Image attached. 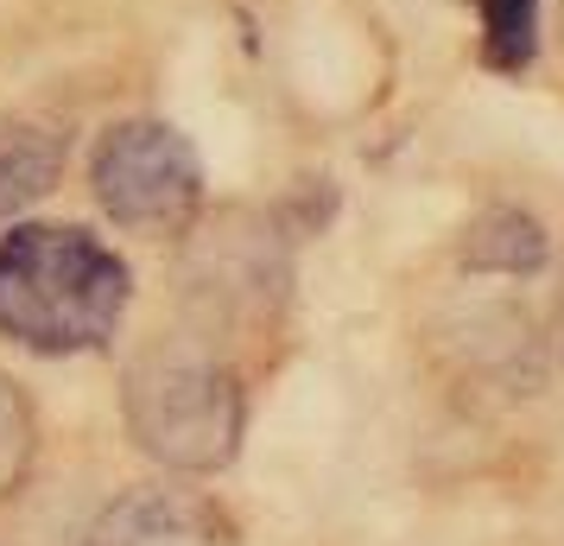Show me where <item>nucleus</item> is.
<instances>
[{"label":"nucleus","mask_w":564,"mask_h":546,"mask_svg":"<svg viewBox=\"0 0 564 546\" xmlns=\"http://www.w3.org/2000/svg\"><path fill=\"white\" fill-rule=\"evenodd\" d=\"M133 299L128 260L70 223H20L0 235V338L32 356L102 350Z\"/></svg>","instance_id":"obj_1"},{"label":"nucleus","mask_w":564,"mask_h":546,"mask_svg":"<svg viewBox=\"0 0 564 546\" xmlns=\"http://www.w3.org/2000/svg\"><path fill=\"white\" fill-rule=\"evenodd\" d=\"M128 439L165 470L209 477L229 470L248 432V388L229 350L204 331L153 338L121 375Z\"/></svg>","instance_id":"obj_2"},{"label":"nucleus","mask_w":564,"mask_h":546,"mask_svg":"<svg viewBox=\"0 0 564 546\" xmlns=\"http://www.w3.org/2000/svg\"><path fill=\"white\" fill-rule=\"evenodd\" d=\"M96 204L133 235H178L204 210V165L197 147L165 121H121L96 140L89 159Z\"/></svg>","instance_id":"obj_3"},{"label":"nucleus","mask_w":564,"mask_h":546,"mask_svg":"<svg viewBox=\"0 0 564 546\" xmlns=\"http://www.w3.org/2000/svg\"><path fill=\"white\" fill-rule=\"evenodd\" d=\"M285 242L273 223H260L248 210L223 216L216 229L191 248L184 267V299L197 312V331L216 338L223 324H273L285 299Z\"/></svg>","instance_id":"obj_4"},{"label":"nucleus","mask_w":564,"mask_h":546,"mask_svg":"<svg viewBox=\"0 0 564 546\" xmlns=\"http://www.w3.org/2000/svg\"><path fill=\"white\" fill-rule=\"evenodd\" d=\"M83 546H241V527L216 495L147 483V490L115 495Z\"/></svg>","instance_id":"obj_5"},{"label":"nucleus","mask_w":564,"mask_h":546,"mask_svg":"<svg viewBox=\"0 0 564 546\" xmlns=\"http://www.w3.org/2000/svg\"><path fill=\"white\" fill-rule=\"evenodd\" d=\"M437 338L457 350V363L469 375H488V382L520 394L539 388V331L513 299H469V306L444 318Z\"/></svg>","instance_id":"obj_6"},{"label":"nucleus","mask_w":564,"mask_h":546,"mask_svg":"<svg viewBox=\"0 0 564 546\" xmlns=\"http://www.w3.org/2000/svg\"><path fill=\"white\" fill-rule=\"evenodd\" d=\"M70 159V133L52 121H13L0 128V223L20 216L26 204H39Z\"/></svg>","instance_id":"obj_7"},{"label":"nucleus","mask_w":564,"mask_h":546,"mask_svg":"<svg viewBox=\"0 0 564 546\" xmlns=\"http://www.w3.org/2000/svg\"><path fill=\"white\" fill-rule=\"evenodd\" d=\"M552 255V242H545V223L527 216V210H482L457 242V260L469 274H501V280H520V274H539Z\"/></svg>","instance_id":"obj_8"},{"label":"nucleus","mask_w":564,"mask_h":546,"mask_svg":"<svg viewBox=\"0 0 564 546\" xmlns=\"http://www.w3.org/2000/svg\"><path fill=\"white\" fill-rule=\"evenodd\" d=\"M32 458H39V419L13 375H0V508L26 490Z\"/></svg>","instance_id":"obj_9"},{"label":"nucleus","mask_w":564,"mask_h":546,"mask_svg":"<svg viewBox=\"0 0 564 546\" xmlns=\"http://www.w3.org/2000/svg\"><path fill=\"white\" fill-rule=\"evenodd\" d=\"M482 7V52L495 71H527L539 45V0H476Z\"/></svg>","instance_id":"obj_10"},{"label":"nucleus","mask_w":564,"mask_h":546,"mask_svg":"<svg viewBox=\"0 0 564 546\" xmlns=\"http://www.w3.org/2000/svg\"><path fill=\"white\" fill-rule=\"evenodd\" d=\"M558 350H564V306H558Z\"/></svg>","instance_id":"obj_11"},{"label":"nucleus","mask_w":564,"mask_h":546,"mask_svg":"<svg viewBox=\"0 0 564 546\" xmlns=\"http://www.w3.org/2000/svg\"><path fill=\"white\" fill-rule=\"evenodd\" d=\"M558 7H564V0H558Z\"/></svg>","instance_id":"obj_12"}]
</instances>
